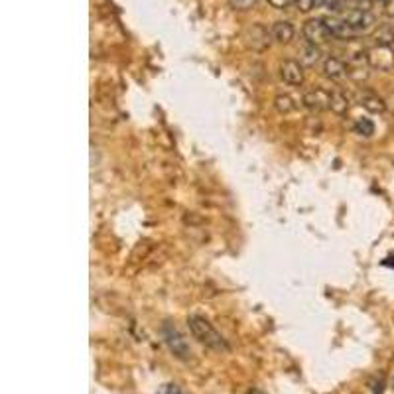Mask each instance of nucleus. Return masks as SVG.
<instances>
[{"label": "nucleus", "mask_w": 394, "mask_h": 394, "mask_svg": "<svg viewBox=\"0 0 394 394\" xmlns=\"http://www.w3.org/2000/svg\"><path fill=\"white\" fill-rule=\"evenodd\" d=\"M187 325H189L191 336L196 337L201 345L213 349V351H219V353H227V351H229V343L225 341V337L221 336L219 331L213 327V324H209L205 317H201V315H191V317L187 320Z\"/></svg>", "instance_id": "f257e3e1"}, {"label": "nucleus", "mask_w": 394, "mask_h": 394, "mask_svg": "<svg viewBox=\"0 0 394 394\" xmlns=\"http://www.w3.org/2000/svg\"><path fill=\"white\" fill-rule=\"evenodd\" d=\"M162 337L164 341H166V345H168V349L174 353L178 359L182 361L191 359V347H189V343L186 341L184 333H182L174 324L166 322V324L162 325Z\"/></svg>", "instance_id": "f03ea898"}, {"label": "nucleus", "mask_w": 394, "mask_h": 394, "mask_svg": "<svg viewBox=\"0 0 394 394\" xmlns=\"http://www.w3.org/2000/svg\"><path fill=\"white\" fill-rule=\"evenodd\" d=\"M367 58L371 63V70L393 71L394 70V47L386 44H377L371 49H367Z\"/></svg>", "instance_id": "7ed1b4c3"}, {"label": "nucleus", "mask_w": 394, "mask_h": 394, "mask_svg": "<svg viewBox=\"0 0 394 394\" xmlns=\"http://www.w3.org/2000/svg\"><path fill=\"white\" fill-rule=\"evenodd\" d=\"M371 75V63L367 58V52H355L347 59V77L355 83H363Z\"/></svg>", "instance_id": "20e7f679"}, {"label": "nucleus", "mask_w": 394, "mask_h": 394, "mask_svg": "<svg viewBox=\"0 0 394 394\" xmlns=\"http://www.w3.org/2000/svg\"><path fill=\"white\" fill-rule=\"evenodd\" d=\"M339 16L357 32V36L371 32L375 24H377V18L372 16L371 10H345L341 12Z\"/></svg>", "instance_id": "39448f33"}, {"label": "nucleus", "mask_w": 394, "mask_h": 394, "mask_svg": "<svg viewBox=\"0 0 394 394\" xmlns=\"http://www.w3.org/2000/svg\"><path fill=\"white\" fill-rule=\"evenodd\" d=\"M304 38L308 40V44L324 46L331 40V32L327 30L324 18H310L304 24Z\"/></svg>", "instance_id": "423d86ee"}, {"label": "nucleus", "mask_w": 394, "mask_h": 394, "mask_svg": "<svg viewBox=\"0 0 394 394\" xmlns=\"http://www.w3.org/2000/svg\"><path fill=\"white\" fill-rule=\"evenodd\" d=\"M301 103L308 111L312 113H324L329 109L331 104V91H327L324 87H315V89H310L306 91L304 97H301Z\"/></svg>", "instance_id": "0eeeda50"}, {"label": "nucleus", "mask_w": 394, "mask_h": 394, "mask_svg": "<svg viewBox=\"0 0 394 394\" xmlns=\"http://www.w3.org/2000/svg\"><path fill=\"white\" fill-rule=\"evenodd\" d=\"M270 38H272V34H268V30L262 24H253L243 32L244 46L255 49V52L267 49L270 46Z\"/></svg>", "instance_id": "6e6552de"}, {"label": "nucleus", "mask_w": 394, "mask_h": 394, "mask_svg": "<svg viewBox=\"0 0 394 394\" xmlns=\"http://www.w3.org/2000/svg\"><path fill=\"white\" fill-rule=\"evenodd\" d=\"M280 79L288 85H301L306 79V73H304V65L296 59H284L280 63Z\"/></svg>", "instance_id": "1a4fd4ad"}, {"label": "nucleus", "mask_w": 394, "mask_h": 394, "mask_svg": "<svg viewBox=\"0 0 394 394\" xmlns=\"http://www.w3.org/2000/svg\"><path fill=\"white\" fill-rule=\"evenodd\" d=\"M324 20L327 30L331 32V38H337V40H351V38L357 36V32H355L341 16H325Z\"/></svg>", "instance_id": "9d476101"}, {"label": "nucleus", "mask_w": 394, "mask_h": 394, "mask_svg": "<svg viewBox=\"0 0 394 394\" xmlns=\"http://www.w3.org/2000/svg\"><path fill=\"white\" fill-rule=\"evenodd\" d=\"M357 103L365 109V111H369L372 115H381L386 111V101H384L383 97H379L377 93H372V91H367V89H363L357 93Z\"/></svg>", "instance_id": "9b49d317"}, {"label": "nucleus", "mask_w": 394, "mask_h": 394, "mask_svg": "<svg viewBox=\"0 0 394 394\" xmlns=\"http://www.w3.org/2000/svg\"><path fill=\"white\" fill-rule=\"evenodd\" d=\"M324 75L331 81H343L347 77V63L341 61L339 58L329 56L324 61Z\"/></svg>", "instance_id": "f8f14e48"}, {"label": "nucleus", "mask_w": 394, "mask_h": 394, "mask_svg": "<svg viewBox=\"0 0 394 394\" xmlns=\"http://www.w3.org/2000/svg\"><path fill=\"white\" fill-rule=\"evenodd\" d=\"M270 34H272V40H276L278 44H290L294 40L296 30H294V26L288 20H278V22H274Z\"/></svg>", "instance_id": "ddd939ff"}, {"label": "nucleus", "mask_w": 394, "mask_h": 394, "mask_svg": "<svg viewBox=\"0 0 394 394\" xmlns=\"http://www.w3.org/2000/svg\"><path fill=\"white\" fill-rule=\"evenodd\" d=\"M331 113L339 116H345L351 109V99L343 91H331V104H329Z\"/></svg>", "instance_id": "4468645a"}, {"label": "nucleus", "mask_w": 394, "mask_h": 394, "mask_svg": "<svg viewBox=\"0 0 394 394\" xmlns=\"http://www.w3.org/2000/svg\"><path fill=\"white\" fill-rule=\"evenodd\" d=\"M322 59V52H320V46H313V44H306L301 47L300 52V63L306 65V68H313L317 61Z\"/></svg>", "instance_id": "2eb2a0df"}, {"label": "nucleus", "mask_w": 394, "mask_h": 394, "mask_svg": "<svg viewBox=\"0 0 394 394\" xmlns=\"http://www.w3.org/2000/svg\"><path fill=\"white\" fill-rule=\"evenodd\" d=\"M274 107H276V111H278L280 115H288V113H292L296 109V101L288 93H280L274 99Z\"/></svg>", "instance_id": "dca6fc26"}, {"label": "nucleus", "mask_w": 394, "mask_h": 394, "mask_svg": "<svg viewBox=\"0 0 394 394\" xmlns=\"http://www.w3.org/2000/svg\"><path fill=\"white\" fill-rule=\"evenodd\" d=\"M353 130H355V134H359V136L371 139L372 134H375V123H372L371 118H357L355 125H353Z\"/></svg>", "instance_id": "f3484780"}, {"label": "nucleus", "mask_w": 394, "mask_h": 394, "mask_svg": "<svg viewBox=\"0 0 394 394\" xmlns=\"http://www.w3.org/2000/svg\"><path fill=\"white\" fill-rule=\"evenodd\" d=\"M377 44H386V46H393L394 42V32L393 30H388V28H383V30H379V34H377Z\"/></svg>", "instance_id": "a211bd4d"}, {"label": "nucleus", "mask_w": 394, "mask_h": 394, "mask_svg": "<svg viewBox=\"0 0 394 394\" xmlns=\"http://www.w3.org/2000/svg\"><path fill=\"white\" fill-rule=\"evenodd\" d=\"M229 4H231V8H235V10H251L253 6L256 4V0H229Z\"/></svg>", "instance_id": "6ab92c4d"}, {"label": "nucleus", "mask_w": 394, "mask_h": 394, "mask_svg": "<svg viewBox=\"0 0 394 394\" xmlns=\"http://www.w3.org/2000/svg\"><path fill=\"white\" fill-rule=\"evenodd\" d=\"M294 6L300 12H304V14H308L310 10H313L315 0H294Z\"/></svg>", "instance_id": "aec40b11"}, {"label": "nucleus", "mask_w": 394, "mask_h": 394, "mask_svg": "<svg viewBox=\"0 0 394 394\" xmlns=\"http://www.w3.org/2000/svg\"><path fill=\"white\" fill-rule=\"evenodd\" d=\"M156 394H187V393L186 391H182L178 384H162Z\"/></svg>", "instance_id": "412c9836"}, {"label": "nucleus", "mask_w": 394, "mask_h": 394, "mask_svg": "<svg viewBox=\"0 0 394 394\" xmlns=\"http://www.w3.org/2000/svg\"><path fill=\"white\" fill-rule=\"evenodd\" d=\"M267 2L272 8H276V10H286V8H290L292 4H294V0H267Z\"/></svg>", "instance_id": "4be33fe9"}, {"label": "nucleus", "mask_w": 394, "mask_h": 394, "mask_svg": "<svg viewBox=\"0 0 394 394\" xmlns=\"http://www.w3.org/2000/svg\"><path fill=\"white\" fill-rule=\"evenodd\" d=\"M339 2H341V0H315V6H325V8H329V10L337 12Z\"/></svg>", "instance_id": "5701e85b"}, {"label": "nucleus", "mask_w": 394, "mask_h": 394, "mask_svg": "<svg viewBox=\"0 0 394 394\" xmlns=\"http://www.w3.org/2000/svg\"><path fill=\"white\" fill-rule=\"evenodd\" d=\"M249 394H265L262 391H258V388H253V391H249Z\"/></svg>", "instance_id": "b1692460"}, {"label": "nucleus", "mask_w": 394, "mask_h": 394, "mask_svg": "<svg viewBox=\"0 0 394 394\" xmlns=\"http://www.w3.org/2000/svg\"><path fill=\"white\" fill-rule=\"evenodd\" d=\"M371 2H383V4H384V2H386V0H371Z\"/></svg>", "instance_id": "393cba45"}]
</instances>
